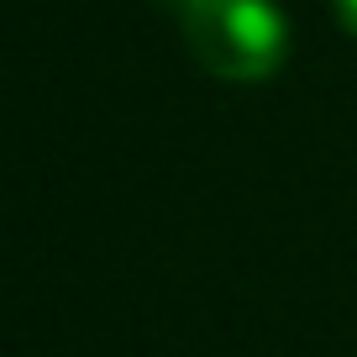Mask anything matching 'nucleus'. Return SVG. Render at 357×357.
I'll return each instance as SVG.
<instances>
[{"label": "nucleus", "mask_w": 357, "mask_h": 357, "mask_svg": "<svg viewBox=\"0 0 357 357\" xmlns=\"http://www.w3.org/2000/svg\"><path fill=\"white\" fill-rule=\"evenodd\" d=\"M178 26L195 63L226 84H263L289 53V22L273 0H184Z\"/></svg>", "instance_id": "f257e3e1"}, {"label": "nucleus", "mask_w": 357, "mask_h": 357, "mask_svg": "<svg viewBox=\"0 0 357 357\" xmlns=\"http://www.w3.org/2000/svg\"><path fill=\"white\" fill-rule=\"evenodd\" d=\"M336 16H342V26L357 37V0H336Z\"/></svg>", "instance_id": "f03ea898"}, {"label": "nucleus", "mask_w": 357, "mask_h": 357, "mask_svg": "<svg viewBox=\"0 0 357 357\" xmlns=\"http://www.w3.org/2000/svg\"><path fill=\"white\" fill-rule=\"evenodd\" d=\"M158 6H168V11H184V0H158Z\"/></svg>", "instance_id": "7ed1b4c3"}]
</instances>
